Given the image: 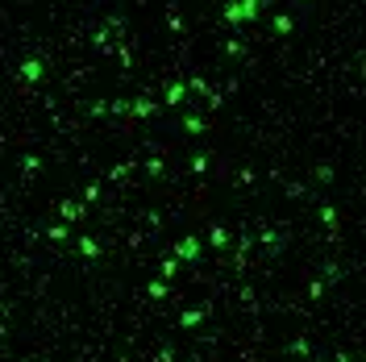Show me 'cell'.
Returning <instances> with one entry per match:
<instances>
[{
    "label": "cell",
    "instance_id": "6da1fadb",
    "mask_svg": "<svg viewBox=\"0 0 366 362\" xmlns=\"http://www.w3.org/2000/svg\"><path fill=\"white\" fill-rule=\"evenodd\" d=\"M46 75V63H42V58H25V63H21V79L25 83H38Z\"/></svg>",
    "mask_w": 366,
    "mask_h": 362
},
{
    "label": "cell",
    "instance_id": "7a4b0ae2",
    "mask_svg": "<svg viewBox=\"0 0 366 362\" xmlns=\"http://www.w3.org/2000/svg\"><path fill=\"white\" fill-rule=\"evenodd\" d=\"M233 5H237L241 25H246V21H254V17H258V5H262V0H233Z\"/></svg>",
    "mask_w": 366,
    "mask_h": 362
},
{
    "label": "cell",
    "instance_id": "3957f363",
    "mask_svg": "<svg viewBox=\"0 0 366 362\" xmlns=\"http://www.w3.org/2000/svg\"><path fill=\"white\" fill-rule=\"evenodd\" d=\"M163 100H167L171 108H175V104H183V100H188V83H179V79H175V83L167 87V96H163Z\"/></svg>",
    "mask_w": 366,
    "mask_h": 362
},
{
    "label": "cell",
    "instance_id": "277c9868",
    "mask_svg": "<svg viewBox=\"0 0 366 362\" xmlns=\"http://www.w3.org/2000/svg\"><path fill=\"white\" fill-rule=\"evenodd\" d=\"M196 254H200V241L196 237H183L179 246H175V258H196Z\"/></svg>",
    "mask_w": 366,
    "mask_h": 362
},
{
    "label": "cell",
    "instance_id": "5b68a950",
    "mask_svg": "<svg viewBox=\"0 0 366 362\" xmlns=\"http://www.w3.org/2000/svg\"><path fill=\"white\" fill-rule=\"evenodd\" d=\"M63 217H67V221H79V217H83V204H75V200H63Z\"/></svg>",
    "mask_w": 366,
    "mask_h": 362
},
{
    "label": "cell",
    "instance_id": "8992f818",
    "mask_svg": "<svg viewBox=\"0 0 366 362\" xmlns=\"http://www.w3.org/2000/svg\"><path fill=\"white\" fill-rule=\"evenodd\" d=\"M154 108H158V104H154V100H146V96H142V100H133V112H138V117H150Z\"/></svg>",
    "mask_w": 366,
    "mask_h": 362
},
{
    "label": "cell",
    "instance_id": "52a82bcc",
    "mask_svg": "<svg viewBox=\"0 0 366 362\" xmlns=\"http://www.w3.org/2000/svg\"><path fill=\"white\" fill-rule=\"evenodd\" d=\"M79 250H83L87 258H96V254H100V246H96V241H92V237H79Z\"/></svg>",
    "mask_w": 366,
    "mask_h": 362
},
{
    "label": "cell",
    "instance_id": "ba28073f",
    "mask_svg": "<svg viewBox=\"0 0 366 362\" xmlns=\"http://www.w3.org/2000/svg\"><path fill=\"white\" fill-rule=\"evenodd\" d=\"M183 129H188V133H204L208 125H204V121H200V117H188V121H183Z\"/></svg>",
    "mask_w": 366,
    "mask_h": 362
},
{
    "label": "cell",
    "instance_id": "9c48e42d",
    "mask_svg": "<svg viewBox=\"0 0 366 362\" xmlns=\"http://www.w3.org/2000/svg\"><path fill=\"white\" fill-rule=\"evenodd\" d=\"M321 221H325V225H337V208L325 204V208H321Z\"/></svg>",
    "mask_w": 366,
    "mask_h": 362
},
{
    "label": "cell",
    "instance_id": "30bf717a",
    "mask_svg": "<svg viewBox=\"0 0 366 362\" xmlns=\"http://www.w3.org/2000/svg\"><path fill=\"white\" fill-rule=\"evenodd\" d=\"M192 171L204 175V171H208V154H192Z\"/></svg>",
    "mask_w": 366,
    "mask_h": 362
},
{
    "label": "cell",
    "instance_id": "8fae6325",
    "mask_svg": "<svg viewBox=\"0 0 366 362\" xmlns=\"http://www.w3.org/2000/svg\"><path fill=\"white\" fill-rule=\"evenodd\" d=\"M274 34H291V17H274Z\"/></svg>",
    "mask_w": 366,
    "mask_h": 362
},
{
    "label": "cell",
    "instance_id": "7c38bea8",
    "mask_svg": "<svg viewBox=\"0 0 366 362\" xmlns=\"http://www.w3.org/2000/svg\"><path fill=\"white\" fill-rule=\"evenodd\" d=\"M212 241H217V246H225V241H229V233H225L221 225H212Z\"/></svg>",
    "mask_w": 366,
    "mask_h": 362
},
{
    "label": "cell",
    "instance_id": "4fadbf2b",
    "mask_svg": "<svg viewBox=\"0 0 366 362\" xmlns=\"http://www.w3.org/2000/svg\"><path fill=\"white\" fill-rule=\"evenodd\" d=\"M300 5H308V0H300Z\"/></svg>",
    "mask_w": 366,
    "mask_h": 362
}]
</instances>
